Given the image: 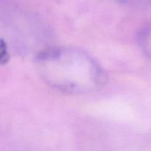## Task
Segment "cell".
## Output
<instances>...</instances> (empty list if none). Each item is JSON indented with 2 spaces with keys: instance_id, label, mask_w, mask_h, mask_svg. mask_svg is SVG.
I'll list each match as a JSON object with an SVG mask.
<instances>
[{
  "instance_id": "2",
  "label": "cell",
  "mask_w": 151,
  "mask_h": 151,
  "mask_svg": "<svg viewBox=\"0 0 151 151\" xmlns=\"http://www.w3.org/2000/svg\"><path fill=\"white\" fill-rule=\"evenodd\" d=\"M116 2H118L119 4H127L129 3L131 0H115Z\"/></svg>"
},
{
  "instance_id": "1",
  "label": "cell",
  "mask_w": 151,
  "mask_h": 151,
  "mask_svg": "<svg viewBox=\"0 0 151 151\" xmlns=\"http://www.w3.org/2000/svg\"><path fill=\"white\" fill-rule=\"evenodd\" d=\"M36 66L45 83L65 94H90L104 88L107 82L102 66L80 49H46L38 54Z\"/></svg>"
}]
</instances>
